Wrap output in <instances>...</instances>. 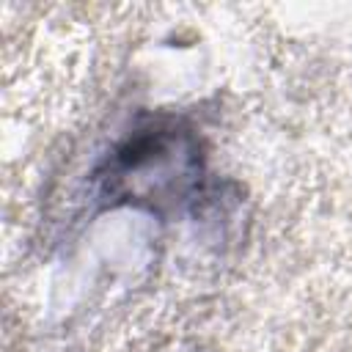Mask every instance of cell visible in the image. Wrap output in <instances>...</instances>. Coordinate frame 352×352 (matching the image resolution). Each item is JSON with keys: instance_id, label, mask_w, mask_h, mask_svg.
Masks as SVG:
<instances>
[{"instance_id": "obj_1", "label": "cell", "mask_w": 352, "mask_h": 352, "mask_svg": "<svg viewBox=\"0 0 352 352\" xmlns=\"http://www.w3.org/2000/svg\"><path fill=\"white\" fill-rule=\"evenodd\" d=\"M204 168L198 138L173 118H157L121 140L96 179L110 204H132L151 212L179 209L198 187Z\"/></svg>"}]
</instances>
